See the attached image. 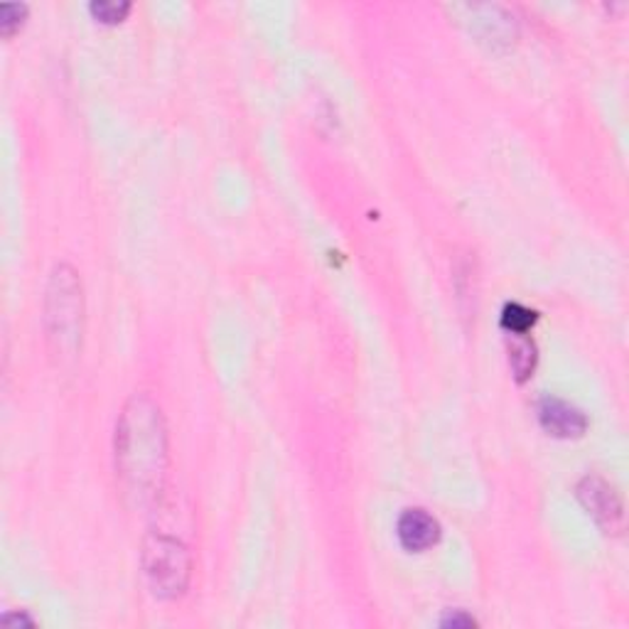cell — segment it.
<instances>
[{
	"instance_id": "cell-10",
	"label": "cell",
	"mask_w": 629,
	"mask_h": 629,
	"mask_svg": "<svg viewBox=\"0 0 629 629\" xmlns=\"http://www.w3.org/2000/svg\"><path fill=\"white\" fill-rule=\"evenodd\" d=\"M27 15V8L23 3H5L0 8V33L5 37H13L20 27H23V20Z\"/></svg>"
},
{
	"instance_id": "cell-2",
	"label": "cell",
	"mask_w": 629,
	"mask_h": 629,
	"mask_svg": "<svg viewBox=\"0 0 629 629\" xmlns=\"http://www.w3.org/2000/svg\"><path fill=\"white\" fill-rule=\"evenodd\" d=\"M47 340L59 364H72L81 350L84 332V296L75 268L57 266L47 286L45 300Z\"/></svg>"
},
{
	"instance_id": "cell-11",
	"label": "cell",
	"mask_w": 629,
	"mask_h": 629,
	"mask_svg": "<svg viewBox=\"0 0 629 629\" xmlns=\"http://www.w3.org/2000/svg\"><path fill=\"white\" fill-rule=\"evenodd\" d=\"M474 625H477V622L472 620V617L465 615L462 610H455V613H450V615L443 620V627H455V629H458V627H474Z\"/></svg>"
},
{
	"instance_id": "cell-4",
	"label": "cell",
	"mask_w": 629,
	"mask_h": 629,
	"mask_svg": "<svg viewBox=\"0 0 629 629\" xmlns=\"http://www.w3.org/2000/svg\"><path fill=\"white\" fill-rule=\"evenodd\" d=\"M577 500H581L587 514H591L607 534L622 531L625 526L622 500L620 494L615 492V487L610 482H605L603 477L591 474L581 480V484H577Z\"/></svg>"
},
{
	"instance_id": "cell-6",
	"label": "cell",
	"mask_w": 629,
	"mask_h": 629,
	"mask_svg": "<svg viewBox=\"0 0 629 629\" xmlns=\"http://www.w3.org/2000/svg\"><path fill=\"white\" fill-rule=\"evenodd\" d=\"M399 541L405 551L423 553L433 549L441 539V524L425 510H405L396 526Z\"/></svg>"
},
{
	"instance_id": "cell-8",
	"label": "cell",
	"mask_w": 629,
	"mask_h": 629,
	"mask_svg": "<svg viewBox=\"0 0 629 629\" xmlns=\"http://www.w3.org/2000/svg\"><path fill=\"white\" fill-rule=\"evenodd\" d=\"M536 322V312L519 306V302H510L502 312V328L506 334H529Z\"/></svg>"
},
{
	"instance_id": "cell-3",
	"label": "cell",
	"mask_w": 629,
	"mask_h": 629,
	"mask_svg": "<svg viewBox=\"0 0 629 629\" xmlns=\"http://www.w3.org/2000/svg\"><path fill=\"white\" fill-rule=\"evenodd\" d=\"M144 565L153 593L175 601L187 591L192 561L185 546L165 534L148 536L144 546Z\"/></svg>"
},
{
	"instance_id": "cell-7",
	"label": "cell",
	"mask_w": 629,
	"mask_h": 629,
	"mask_svg": "<svg viewBox=\"0 0 629 629\" xmlns=\"http://www.w3.org/2000/svg\"><path fill=\"white\" fill-rule=\"evenodd\" d=\"M510 362L516 381H526L536 369V347L526 334H510Z\"/></svg>"
},
{
	"instance_id": "cell-1",
	"label": "cell",
	"mask_w": 629,
	"mask_h": 629,
	"mask_svg": "<svg viewBox=\"0 0 629 629\" xmlns=\"http://www.w3.org/2000/svg\"><path fill=\"white\" fill-rule=\"evenodd\" d=\"M168 462L165 423L148 396H134L116 425V470L138 502L156 496Z\"/></svg>"
},
{
	"instance_id": "cell-9",
	"label": "cell",
	"mask_w": 629,
	"mask_h": 629,
	"mask_svg": "<svg viewBox=\"0 0 629 629\" xmlns=\"http://www.w3.org/2000/svg\"><path fill=\"white\" fill-rule=\"evenodd\" d=\"M91 15H94L99 23L106 25H116L128 15L130 3L128 0H96V3L89 5Z\"/></svg>"
},
{
	"instance_id": "cell-5",
	"label": "cell",
	"mask_w": 629,
	"mask_h": 629,
	"mask_svg": "<svg viewBox=\"0 0 629 629\" xmlns=\"http://www.w3.org/2000/svg\"><path fill=\"white\" fill-rule=\"evenodd\" d=\"M539 423L546 433L561 441L581 438L587 431V419L583 411H577L575 405L561 399H544L539 403Z\"/></svg>"
}]
</instances>
